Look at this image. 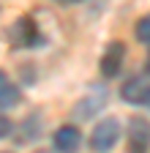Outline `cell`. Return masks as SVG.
<instances>
[{"mask_svg":"<svg viewBox=\"0 0 150 153\" xmlns=\"http://www.w3.org/2000/svg\"><path fill=\"white\" fill-rule=\"evenodd\" d=\"M120 140V120L117 118H104L96 128L90 131V148L96 153H109Z\"/></svg>","mask_w":150,"mask_h":153,"instance_id":"obj_1","label":"cell"},{"mask_svg":"<svg viewBox=\"0 0 150 153\" xmlns=\"http://www.w3.org/2000/svg\"><path fill=\"white\" fill-rule=\"evenodd\" d=\"M106 88H101V85H93L90 90H87V96L82 101H77L74 104V118L77 120H87V118H93L96 112H101L104 107H106Z\"/></svg>","mask_w":150,"mask_h":153,"instance_id":"obj_2","label":"cell"},{"mask_svg":"<svg viewBox=\"0 0 150 153\" xmlns=\"http://www.w3.org/2000/svg\"><path fill=\"white\" fill-rule=\"evenodd\" d=\"M150 150V123L145 118L128 120V153H147Z\"/></svg>","mask_w":150,"mask_h":153,"instance_id":"obj_3","label":"cell"},{"mask_svg":"<svg viewBox=\"0 0 150 153\" xmlns=\"http://www.w3.org/2000/svg\"><path fill=\"white\" fill-rule=\"evenodd\" d=\"M120 96L128 104H147L150 107V82L142 79V76H131V79L120 88Z\"/></svg>","mask_w":150,"mask_h":153,"instance_id":"obj_4","label":"cell"},{"mask_svg":"<svg viewBox=\"0 0 150 153\" xmlns=\"http://www.w3.org/2000/svg\"><path fill=\"white\" fill-rule=\"evenodd\" d=\"M123 57H126V47H123V41H112L109 47H106V52H104V57H101V74L104 76H117L120 74V66H123Z\"/></svg>","mask_w":150,"mask_h":153,"instance_id":"obj_5","label":"cell"},{"mask_svg":"<svg viewBox=\"0 0 150 153\" xmlns=\"http://www.w3.org/2000/svg\"><path fill=\"white\" fill-rule=\"evenodd\" d=\"M55 150L58 153H77L79 145H82V134L77 126H60L55 131Z\"/></svg>","mask_w":150,"mask_h":153,"instance_id":"obj_6","label":"cell"},{"mask_svg":"<svg viewBox=\"0 0 150 153\" xmlns=\"http://www.w3.org/2000/svg\"><path fill=\"white\" fill-rule=\"evenodd\" d=\"M14 41H16V47H35V44L41 41V36H38V30H35V25H33V19H30V16L16 19Z\"/></svg>","mask_w":150,"mask_h":153,"instance_id":"obj_7","label":"cell"},{"mask_svg":"<svg viewBox=\"0 0 150 153\" xmlns=\"http://www.w3.org/2000/svg\"><path fill=\"white\" fill-rule=\"evenodd\" d=\"M19 88L11 82V76L6 71H0V109H11L19 104Z\"/></svg>","mask_w":150,"mask_h":153,"instance_id":"obj_8","label":"cell"},{"mask_svg":"<svg viewBox=\"0 0 150 153\" xmlns=\"http://www.w3.org/2000/svg\"><path fill=\"white\" fill-rule=\"evenodd\" d=\"M134 33H137V38H139L142 44H150V14L142 16L139 22H137V30Z\"/></svg>","mask_w":150,"mask_h":153,"instance_id":"obj_9","label":"cell"},{"mask_svg":"<svg viewBox=\"0 0 150 153\" xmlns=\"http://www.w3.org/2000/svg\"><path fill=\"white\" fill-rule=\"evenodd\" d=\"M11 128H14V123L6 118L3 112H0V140H3V137H8V134H11Z\"/></svg>","mask_w":150,"mask_h":153,"instance_id":"obj_10","label":"cell"},{"mask_svg":"<svg viewBox=\"0 0 150 153\" xmlns=\"http://www.w3.org/2000/svg\"><path fill=\"white\" fill-rule=\"evenodd\" d=\"M58 6H71V3H79V0H55Z\"/></svg>","mask_w":150,"mask_h":153,"instance_id":"obj_11","label":"cell"},{"mask_svg":"<svg viewBox=\"0 0 150 153\" xmlns=\"http://www.w3.org/2000/svg\"><path fill=\"white\" fill-rule=\"evenodd\" d=\"M147 74H150V55H147Z\"/></svg>","mask_w":150,"mask_h":153,"instance_id":"obj_12","label":"cell"}]
</instances>
